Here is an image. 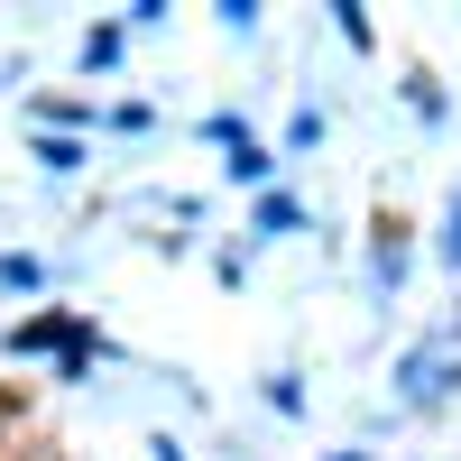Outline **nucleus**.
Here are the masks:
<instances>
[{
	"label": "nucleus",
	"mask_w": 461,
	"mask_h": 461,
	"mask_svg": "<svg viewBox=\"0 0 461 461\" xmlns=\"http://www.w3.org/2000/svg\"><path fill=\"white\" fill-rule=\"evenodd\" d=\"M452 258H461V212H452Z\"/></svg>",
	"instance_id": "nucleus-1"
},
{
	"label": "nucleus",
	"mask_w": 461,
	"mask_h": 461,
	"mask_svg": "<svg viewBox=\"0 0 461 461\" xmlns=\"http://www.w3.org/2000/svg\"><path fill=\"white\" fill-rule=\"evenodd\" d=\"M332 461H369V452H332Z\"/></svg>",
	"instance_id": "nucleus-2"
}]
</instances>
